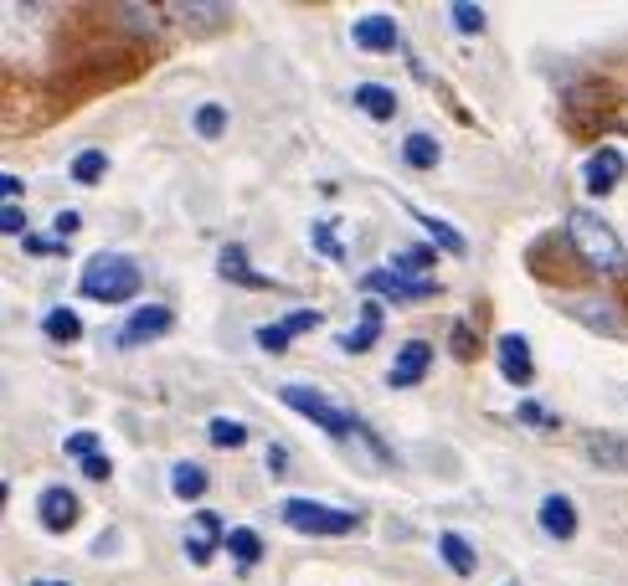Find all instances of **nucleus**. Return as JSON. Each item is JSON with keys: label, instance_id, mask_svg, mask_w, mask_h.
<instances>
[{"label": "nucleus", "instance_id": "1", "mask_svg": "<svg viewBox=\"0 0 628 586\" xmlns=\"http://www.w3.org/2000/svg\"><path fill=\"white\" fill-rule=\"evenodd\" d=\"M83 299L93 303H124L139 294V263L135 257H124V252H99V257H88L83 263Z\"/></svg>", "mask_w": 628, "mask_h": 586}, {"label": "nucleus", "instance_id": "2", "mask_svg": "<svg viewBox=\"0 0 628 586\" xmlns=\"http://www.w3.org/2000/svg\"><path fill=\"white\" fill-rule=\"evenodd\" d=\"M567 242H572L582 263L597 273H624V263H628L624 242H618L613 227H603L593 211H572V217H567Z\"/></svg>", "mask_w": 628, "mask_h": 586}, {"label": "nucleus", "instance_id": "3", "mask_svg": "<svg viewBox=\"0 0 628 586\" xmlns=\"http://www.w3.org/2000/svg\"><path fill=\"white\" fill-rule=\"evenodd\" d=\"M284 525L299 530V536L340 540V536H356L361 519L351 515V509H330V504H315V499H289L284 504Z\"/></svg>", "mask_w": 628, "mask_h": 586}, {"label": "nucleus", "instance_id": "4", "mask_svg": "<svg viewBox=\"0 0 628 586\" xmlns=\"http://www.w3.org/2000/svg\"><path fill=\"white\" fill-rule=\"evenodd\" d=\"M278 402L294 406V412H299V417H309L315 427H324L330 437H345V443H351V437L361 433L356 422L345 417V412H340V406L330 402L324 391H315V386H284V391H278Z\"/></svg>", "mask_w": 628, "mask_h": 586}, {"label": "nucleus", "instance_id": "5", "mask_svg": "<svg viewBox=\"0 0 628 586\" xmlns=\"http://www.w3.org/2000/svg\"><path fill=\"white\" fill-rule=\"evenodd\" d=\"M361 288H366V294H376V299H397V303L433 299V294H438V284H433V278H412V273H397V268H372L366 278H361Z\"/></svg>", "mask_w": 628, "mask_h": 586}, {"label": "nucleus", "instance_id": "6", "mask_svg": "<svg viewBox=\"0 0 628 586\" xmlns=\"http://www.w3.org/2000/svg\"><path fill=\"white\" fill-rule=\"evenodd\" d=\"M170 324H175V314H170L165 303H145V309H135V314L124 319L119 345L124 351H139V345H150V340H165Z\"/></svg>", "mask_w": 628, "mask_h": 586}, {"label": "nucleus", "instance_id": "7", "mask_svg": "<svg viewBox=\"0 0 628 586\" xmlns=\"http://www.w3.org/2000/svg\"><path fill=\"white\" fill-rule=\"evenodd\" d=\"M315 324H324V314L320 309H294V314H284V319H273V324H263V330H258V351H289V340L294 335H309V330H315Z\"/></svg>", "mask_w": 628, "mask_h": 586}, {"label": "nucleus", "instance_id": "8", "mask_svg": "<svg viewBox=\"0 0 628 586\" xmlns=\"http://www.w3.org/2000/svg\"><path fill=\"white\" fill-rule=\"evenodd\" d=\"M217 273L227 278V284H238V288H253V294H263V288H278L273 278H263V273L248 263V248L242 242H227L221 248V257H217Z\"/></svg>", "mask_w": 628, "mask_h": 586}, {"label": "nucleus", "instance_id": "9", "mask_svg": "<svg viewBox=\"0 0 628 586\" xmlns=\"http://www.w3.org/2000/svg\"><path fill=\"white\" fill-rule=\"evenodd\" d=\"M427 366H433V345H427V340H408L402 355H397V366L387 370V386L391 391H397V386H418L427 376Z\"/></svg>", "mask_w": 628, "mask_h": 586}, {"label": "nucleus", "instance_id": "10", "mask_svg": "<svg viewBox=\"0 0 628 586\" xmlns=\"http://www.w3.org/2000/svg\"><path fill=\"white\" fill-rule=\"evenodd\" d=\"M494 355H500V376H505L510 386H530L536 366H530V345H526V340H521V335H500Z\"/></svg>", "mask_w": 628, "mask_h": 586}, {"label": "nucleus", "instance_id": "11", "mask_svg": "<svg viewBox=\"0 0 628 586\" xmlns=\"http://www.w3.org/2000/svg\"><path fill=\"white\" fill-rule=\"evenodd\" d=\"M618 181H624V154H618V150H597L593 160L582 165V185H587V196H608Z\"/></svg>", "mask_w": 628, "mask_h": 586}, {"label": "nucleus", "instance_id": "12", "mask_svg": "<svg viewBox=\"0 0 628 586\" xmlns=\"http://www.w3.org/2000/svg\"><path fill=\"white\" fill-rule=\"evenodd\" d=\"M356 47L361 51H376V57H387V51H397V42H402V32H397V21L391 16H366L356 21Z\"/></svg>", "mask_w": 628, "mask_h": 586}, {"label": "nucleus", "instance_id": "13", "mask_svg": "<svg viewBox=\"0 0 628 586\" xmlns=\"http://www.w3.org/2000/svg\"><path fill=\"white\" fill-rule=\"evenodd\" d=\"M36 515H42V525L47 530H68L72 519H78V494L72 489H42V499H36Z\"/></svg>", "mask_w": 628, "mask_h": 586}, {"label": "nucleus", "instance_id": "14", "mask_svg": "<svg viewBox=\"0 0 628 586\" xmlns=\"http://www.w3.org/2000/svg\"><path fill=\"white\" fill-rule=\"evenodd\" d=\"M381 319H387V309L376 299L361 303V330H351V335H340V351H351V355H366L381 340Z\"/></svg>", "mask_w": 628, "mask_h": 586}, {"label": "nucleus", "instance_id": "15", "mask_svg": "<svg viewBox=\"0 0 628 586\" xmlns=\"http://www.w3.org/2000/svg\"><path fill=\"white\" fill-rule=\"evenodd\" d=\"M541 530L551 540H572L578 536V504L561 499V494H546L541 499Z\"/></svg>", "mask_w": 628, "mask_h": 586}, {"label": "nucleus", "instance_id": "16", "mask_svg": "<svg viewBox=\"0 0 628 586\" xmlns=\"http://www.w3.org/2000/svg\"><path fill=\"white\" fill-rule=\"evenodd\" d=\"M438 555L448 561V571H459V576H475V566H479V555L469 551V540L454 536V530H443L438 536Z\"/></svg>", "mask_w": 628, "mask_h": 586}, {"label": "nucleus", "instance_id": "17", "mask_svg": "<svg viewBox=\"0 0 628 586\" xmlns=\"http://www.w3.org/2000/svg\"><path fill=\"white\" fill-rule=\"evenodd\" d=\"M356 108L387 124V118H397V93H387L381 83H361V88H356Z\"/></svg>", "mask_w": 628, "mask_h": 586}, {"label": "nucleus", "instance_id": "18", "mask_svg": "<svg viewBox=\"0 0 628 586\" xmlns=\"http://www.w3.org/2000/svg\"><path fill=\"white\" fill-rule=\"evenodd\" d=\"M217 530H221L217 515H202V519H196V536L186 540V555L196 561V566H206V561L217 555Z\"/></svg>", "mask_w": 628, "mask_h": 586}, {"label": "nucleus", "instance_id": "19", "mask_svg": "<svg viewBox=\"0 0 628 586\" xmlns=\"http://www.w3.org/2000/svg\"><path fill=\"white\" fill-rule=\"evenodd\" d=\"M170 489H175V499H202L206 494V469L202 463H175V469H170Z\"/></svg>", "mask_w": 628, "mask_h": 586}, {"label": "nucleus", "instance_id": "20", "mask_svg": "<svg viewBox=\"0 0 628 586\" xmlns=\"http://www.w3.org/2000/svg\"><path fill=\"white\" fill-rule=\"evenodd\" d=\"M402 160H408L412 170H433L443 160V150H438V139H433V135H408V145H402Z\"/></svg>", "mask_w": 628, "mask_h": 586}, {"label": "nucleus", "instance_id": "21", "mask_svg": "<svg viewBox=\"0 0 628 586\" xmlns=\"http://www.w3.org/2000/svg\"><path fill=\"white\" fill-rule=\"evenodd\" d=\"M408 211H412L418 221H423L427 232L438 237V248H443V252H454V257H464V248H469V242H464L459 227H448V221H438V217H427V211H418V206H408Z\"/></svg>", "mask_w": 628, "mask_h": 586}, {"label": "nucleus", "instance_id": "22", "mask_svg": "<svg viewBox=\"0 0 628 586\" xmlns=\"http://www.w3.org/2000/svg\"><path fill=\"white\" fill-rule=\"evenodd\" d=\"M42 330H47V340H57V345H72V340L83 335V319L72 314V309H52V314L42 319Z\"/></svg>", "mask_w": 628, "mask_h": 586}, {"label": "nucleus", "instance_id": "23", "mask_svg": "<svg viewBox=\"0 0 628 586\" xmlns=\"http://www.w3.org/2000/svg\"><path fill=\"white\" fill-rule=\"evenodd\" d=\"M567 309L578 319H593V330H618V309L608 299H572Z\"/></svg>", "mask_w": 628, "mask_h": 586}, {"label": "nucleus", "instance_id": "24", "mask_svg": "<svg viewBox=\"0 0 628 586\" xmlns=\"http://www.w3.org/2000/svg\"><path fill=\"white\" fill-rule=\"evenodd\" d=\"M165 16L186 21V26H221V21L232 16V11H227V5H170Z\"/></svg>", "mask_w": 628, "mask_h": 586}, {"label": "nucleus", "instance_id": "25", "mask_svg": "<svg viewBox=\"0 0 628 586\" xmlns=\"http://www.w3.org/2000/svg\"><path fill=\"white\" fill-rule=\"evenodd\" d=\"M227 551H232L238 566H258V561H263V540H258L253 530H227Z\"/></svg>", "mask_w": 628, "mask_h": 586}, {"label": "nucleus", "instance_id": "26", "mask_svg": "<svg viewBox=\"0 0 628 586\" xmlns=\"http://www.w3.org/2000/svg\"><path fill=\"white\" fill-rule=\"evenodd\" d=\"M103 170H109V154H103V150H83L78 160H72V181H78V185H99Z\"/></svg>", "mask_w": 628, "mask_h": 586}, {"label": "nucleus", "instance_id": "27", "mask_svg": "<svg viewBox=\"0 0 628 586\" xmlns=\"http://www.w3.org/2000/svg\"><path fill=\"white\" fill-rule=\"evenodd\" d=\"M191 124H196V135H202V139H217L221 129H227V108H221V103H202Z\"/></svg>", "mask_w": 628, "mask_h": 586}, {"label": "nucleus", "instance_id": "28", "mask_svg": "<svg viewBox=\"0 0 628 586\" xmlns=\"http://www.w3.org/2000/svg\"><path fill=\"white\" fill-rule=\"evenodd\" d=\"M206 437H212L217 448H242V443H248V427H242V422H232V417H217L212 427H206Z\"/></svg>", "mask_w": 628, "mask_h": 586}, {"label": "nucleus", "instance_id": "29", "mask_svg": "<svg viewBox=\"0 0 628 586\" xmlns=\"http://www.w3.org/2000/svg\"><path fill=\"white\" fill-rule=\"evenodd\" d=\"M309 242H315V248H320L330 263H340V257H345V248L335 242V221H315V227H309Z\"/></svg>", "mask_w": 628, "mask_h": 586}, {"label": "nucleus", "instance_id": "30", "mask_svg": "<svg viewBox=\"0 0 628 586\" xmlns=\"http://www.w3.org/2000/svg\"><path fill=\"white\" fill-rule=\"evenodd\" d=\"M454 26H459L464 36H479L484 32V11H479V5H454Z\"/></svg>", "mask_w": 628, "mask_h": 586}, {"label": "nucleus", "instance_id": "31", "mask_svg": "<svg viewBox=\"0 0 628 586\" xmlns=\"http://www.w3.org/2000/svg\"><path fill=\"white\" fill-rule=\"evenodd\" d=\"M62 448H68V458L88 463V458H93V448H99V437H93V433H72L68 443H62Z\"/></svg>", "mask_w": 628, "mask_h": 586}, {"label": "nucleus", "instance_id": "32", "mask_svg": "<svg viewBox=\"0 0 628 586\" xmlns=\"http://www.w3.org/2000/svg\"><path fill=\"white\" fill-rule=\"evenodd\" d=\"M427 257H433V252H427V248H418V252H402V257H397L391 268H397V273H412V278H423V273H418V268H427Z\"/></svg>", "mask_w": 628, "mask_h": 586}, {"label": "nucleus", "instance_id": "33", "mask_svg": "<svg viewBox=\"0 0 628 586\" xmlns=\"http://www.w3.org/2000/svg\"><path fill=\"white\" fill-rule=\"evenodd\" d=\"M21 248L36 252V257H52V252H68V242H52V237H26Z\"/></svg>", "mask_w": 628, "mask_h": 586}, {"label": "nucleus", "instance_id": "34", "mask_svg": "<svg viewBox=\"0 0 628 586\" xmlns=\"http://www.w3.org/2000/svg\"><path fill=\"white\" fill-rule=\"evenodd\" d=\"M83 473H88V479H93V484H103V479L114 473V463H109L103 452H93V458H88V463H83Z\"/></svg>", "mask_w": 628, "mask_h": 586}, {"label": "nucleus", "instance_id": "35", "mask_svg": "<svg viewBox=\"0 0 628 586\" xmlns=\"http://www.w3.org/2000/svg\"><path fill=\"white\" fill-rule=\"evenodd\" d=\"M0 227H5V237H21V232H26V217H21V206H5Z\"/></svg>", "mask_w": 628, "mask_h": 586}, {"label": "nucleus", "instance_id": "36", "mask_svg": "<svg viewBox=\"0 0 628 586\" xmlns=\"http://www.w3.org/2000/svg\"><path fill=\"white\" fill-rule=\"evenodd\" d=\"M521 417L536 422V427H551V422H557V417H546V412H541V402H521Z\"/></svg>", "mask_w": 628, "mask_h": 586}, {"label": "nucleus", "instance_id": "37", "mask_svg": "<svg viewBox=\"0 0 628 586\" xmlns=\"http://www.w3.org/2000/svg\"><path fill=\"white\" fill-rule=\"evenodd\" d=\"M78 232V211H62V217H57V237H72Z\"/></svg>", "mask_w": 628, "mask_h": 586}, {"label": "nucleus", "instance_id": "38", "mask_svg": "<svg viewBox=\"0 0 628 586\" xmlns=\"http://www.w3.org/2000/svg\"><path fill=\"white\" fill-rule=\"evenodd\" d=\"M0 191H5V202L16 206V196H21V181H16V175H5V181H0Z\"/></svg>", "mask_w": 628, "mask_h": 586}, {"label": "nucleus", "instance_id": "39", "mask_svg": "<svg viewBox=\"0 0 628 586\" xmlns=\"http://www.w3.org/2000/svg\"><path fill=\"white\" fill-rule=\"evenodd\" d=\"M284 469H289V458H284V448H273L269 452V473H284Z\"/></svg>", "mask_w": 628, "mask_h": 586}, {"label": "nucleus", "instance_id": "40", "mask_svg": "<svg viewBox=\"0 0 628 586\" xmlns=\"http://www.w3.org/2000/svg\"><path fill=\"white\" fill-rule=\"evenodd\" d=\"M26 586H68V582H26Z\"/></svg>", "mask_w": 628, "mask_h": 586}]
</instances>
